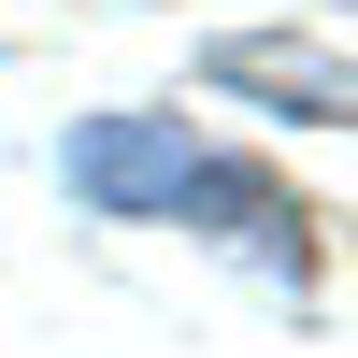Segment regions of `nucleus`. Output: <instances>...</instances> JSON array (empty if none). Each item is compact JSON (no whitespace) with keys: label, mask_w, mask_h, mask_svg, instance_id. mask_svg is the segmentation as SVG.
Segmentation results:
<instances>
[{"label":"nucleus","mask_w":358,"mask_h":358,"mask_svg":"<svg viewBox=\"0 0 358 358\" xmlns=\"http://www.w3.org/2000/svg\"><path fill=\"white\" fill-rule=\"evenodd\" d=\"M72 187H86V201H115V215H229V244H244V258H273V273H315L301 201H287L273 172L215 158V143L158 129V115H115V129H86V143H72Z\"/></svg>","instance_id":"f257e3e1"}]
</instances>
